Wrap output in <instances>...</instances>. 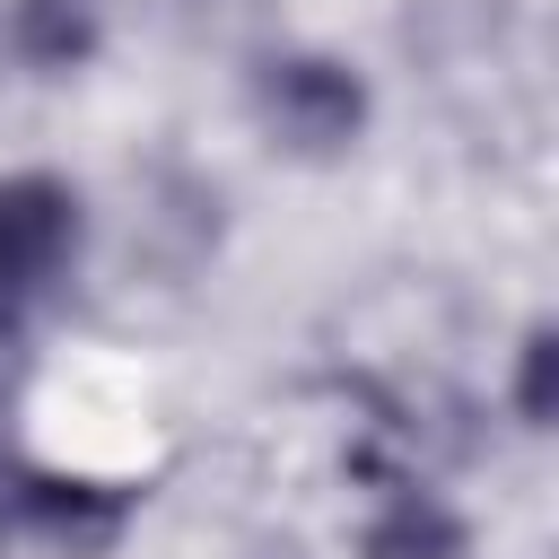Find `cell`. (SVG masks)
Instances as JSON below:
<instances>
[{
  "label": "cell",
  "instance_id": "1",
  "mask_svg": "<svg viewBox=\"0 0 559 559\" xmlns=\"http://www.w3.org/2000/svg\"><path fill=\"white\" fill-rule=\"evenodd\" d=\"M262 114L297 148H341L358 131V79L332 70V61H280L271 87H262Z\"/></svg>",
  "mask_w": 559,
  "mask_h": 559
},
{
  "label": "cell",
  "instance_id": "2",
  "mask_svg": "<svg viewBox=\"0 0 559 559\" xmlns=\"http://www.w3.org/2000/svg\"><path fill=\"white\" fill-rule=\"evenodd\" d=\"M87 0H17V17H9V44L26 52V61H44V70H61V61H79L87 52Z\"/></svg>",
  "mask_w": 559,
  "mask_h": 559
},
{
  "label": "cell",
  "instance_id": "3",
  "mask_svg": "<svg viewBox=\"0 0 559 559\" xmlns=\"http://www.w3.org/2000/svg\"><path fill=\"white\" fill-rule=\"evenodd\" d=\"M367 559H454V524L437 507H402L393 524H376Z\"/></svg>",
  "mask_w": 559,
  "mask_h": 559
},
{
  "label": "cell",
  "instance_id": "4",
  "mask_svg": "<svg viewBox=\"0 0 559 559\" xmlns=\"http://www.w3.org/2000/svg\"><path fill=\"white\" fill-rule=\"evenodd\" d=\"M550 411V341H533V358H524V419H542Z\"/></svg>",
  "mask_w": 559,
  "mask_h": 559
}]
</instances>
